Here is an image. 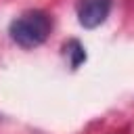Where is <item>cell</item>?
I'll list each match as a JSON object with an SVG mask.
<instances>
[{"label": "cell", "instance_id": "obj_1", "mask_svg": "<svg viewBox=\"0 0 134 134\" xmlns=\"http://www.w3.org/2000/svg\"><path fill=\"white\" fill-rule=\"evenodd\" d=\"M52 21L44 10H27L8 25V36L21 48H36L50 36Z\"/></svg>", "mask_w": 134, "mask_h": 134}, {"label": "cell", "instance_id": "obj_2", "mask_svg": "<svg viewBox=\"0 0 134 134\" xmlns=\"http://www.w3.org/2000/svg\"><path fill=\"white\" fill-rule=\"evenodd\" d=\"M113 0H82L77 6V21L84 29H94L103 25L111 13Z\"/></svg>", "mask_w": 134, "mask_h": 134}, {"label": "cell", "instance_id": "obj_3", "mask_svg": "<svg viewBox=\"0 0 134 134\" xmlns=\"http://www.w3.org/2000/svg\"><path fill=\"white\" fill-rule=\"evenodd\" d=\"M63 50H65V54L69 57L71 69H77V67L86 61V50H84V46H82L77 40H69V42L63 46Z\"/></svg>", "mask_w": 134, "mask_h": 134}]
</instances>
